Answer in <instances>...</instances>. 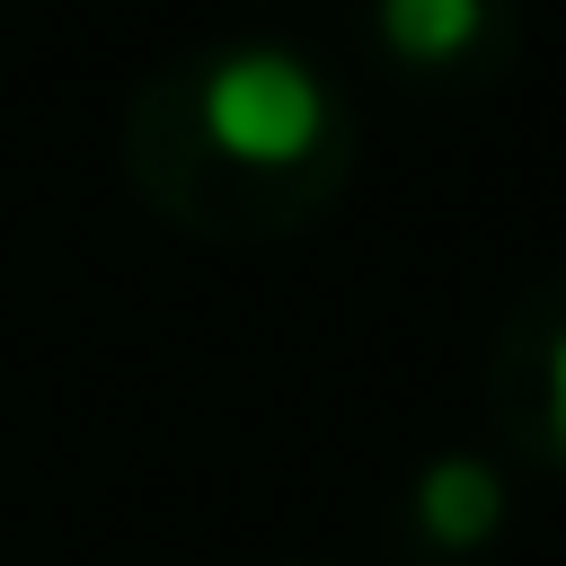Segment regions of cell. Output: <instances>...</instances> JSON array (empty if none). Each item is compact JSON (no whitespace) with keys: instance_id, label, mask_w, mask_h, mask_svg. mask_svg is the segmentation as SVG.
Segmentation results:
<instances>
[{"instance_id":"cell-1","label":"cell","mask_w":566,"mask_h":566,"mask_svg":"<svg viewBox=\"0 0 566 566\" xmlns=\"http://www.w3.org/2000/svg\"><path fill=\"white\" fill-rule=\"evenodd\" d=\"M124 177L168 230L265 248L336 212L354 177V106L301 44L221 35L133 80Z\"/></svg>"},{"instance_id":"cell-2","label":"cell","mask_w":566,"mask_h":566,"mask_svg":"<svg viewBox=\"0 0 566 566\" xmlns=\"http://www.w3.org/2000/svg\"><path fill=\"white\" fill-rule=\"evenodd\" d=\"M486 416L513 460L566 478V265L522 283L486 345Z\"/></svg>"},{"instance_id":"cell-3","label":"cell","mask_w":566,"mask_h":566,"mask_svg":"<svg viewBox=\"0 0 566 566\" xmlns=\"http://www.w3.org/2000/svg\"><path fill=\"white\" fill-rule=\"evenodd\" d=\"M371 44L433 88H478L504 80L522 53V9L513 0H371Z\"/></svg>"},{"instance_id":"cell-4","label":"cell","mask_w":566,"mask_h":566,"mask_svg":"<svg viewBox=\"0 0 566 566\" xmlns=\"http://www.w3.org/2000/svg\"><path fill=\"white\" fill-rule=\"evenodd\" d=\"M504 522H513V486H504V469L486 451H433L407 478V495H398V531L424 557H451V566L478 557V548H495Z\"/></svg>"},{"instance_id":"cell-5","label":"cell","mask_w":566,"mask_h":566,"mask_svg":"<svg viewBox=\"0 0 566 566\" xmlns=\"http://www.w3.org/2000/svg\"><path fill=\"white\" fill-rule=\"evenodd\" d=\"M265 566H345V557H318V548H292V557H265Z\"/></svg>"}]
</instances>
